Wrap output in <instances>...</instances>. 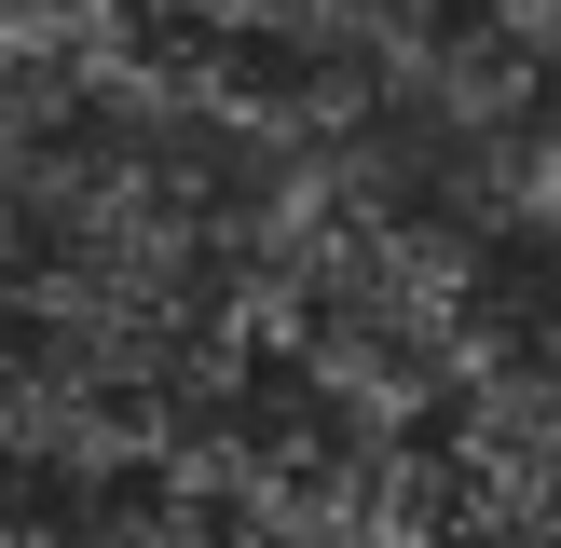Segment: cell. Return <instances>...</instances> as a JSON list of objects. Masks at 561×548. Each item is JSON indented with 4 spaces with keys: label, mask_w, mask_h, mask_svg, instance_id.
Returning <instances> with one entry per match:
<instances>
[{
    "label": "cell",
    "mask_w": 561,
    "mask_h": 548,
    "mask_svg": "<svg viewBox=\"0 0 561 548\" xmlns=\"http://www.w3.org/2000/svg\"><path fill=\"white\" fill-rule=\"evenodd\" d=\"M247 329H274L301 370V398L343 425H425L453 398V370L480 356L493 288L480 233L411 192H343V206L288 219L247 247Z\"/></svg>",
    "instance_id": "1"
},
{
    "label": "cell",
    "mask_w": 561,
    "mask_h": 548,
    "mask_svg": "<svg viewBox=\"0 0 561 548\" xmlns=\"http://www.w3.org/2000/svg\"><path fill=\"white\" fill-rule=\"evenodd\" d=\"M438 425H453V493L466 507H493V521H548V466H561V398H548V356H535V329H507L493 316L480 329V356L453 370V398H438Z\"/></svg>",
    "instance_id": "2"
}]
</instances>
